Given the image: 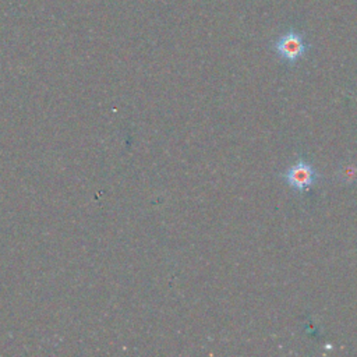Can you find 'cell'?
I'll return each mask as SVG.
<instances>
[{
    "instance_id": "cell-1",
    "label": "cell",
    "mask_w": 357,
    "mask_h": 357,
    "mask_svg": "<svg viewBox=\"0 0 357 357\" xmlns=\"http://www.w3.org/2000/svg\"><path fill=\"white\" fill-rule=\"evenodd\" d=\"M276 53L290 63L298 60L305 52L307 45L303 39V36L296 31H289L287 33L282 35L273 45Z\"/></svg>"
},
{
    "instance_id": "cell-2",
    "label": "cell",
    "mask_w": 357,
    "mask_h": 357,
    "mask_svg": "<svg viewBox=\"0 0 357 357\" xmlns=\"http://www.w3.org/2000/svg\"><path fill=\"white\" fill-rule=\"evenodd\" d=\"M283 177L291 188L297 190L298 192H303L307 191L314 184L318 174L311 167V165H308L304 160H298L296 165H293L283 173Z\"/></svg>"
}]
</instances>
